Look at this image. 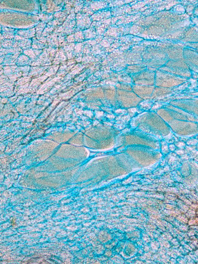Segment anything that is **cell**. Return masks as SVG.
<instances>
[{"mask_svg": "<svg viewBox=\"0 0 198 264\" xmlns=\"http://www.w3.org/2000/svg\"><path fill=\"white\" fill-rule=\"evenodd\" d=\"M55 29H56V27H54V26H49L47 25V27L43 31L42 35L41 36L44 37H47L49 36H50L51 34H53V31Z\"/></svg>", "mask_w": 198, "mask_h": 264, "instance_id": "25", "label": "cell"}, {"mask_svg": "<svg viewBox=\"0 0 198 264\" xmlns=\"http://www.w3.org/2000/svg\"><path fill=\"white\" fill-rule=\"evenodd\" d=\"M31 63H32V60H30V58L24 54H20L16 61V64L18 67L30 65Z\"/></svg>", "mask_w": 198, "mask_h": 264, "instance_id": "11", "label": "cell"}, {"mask_svg": "<svg viewBox=\"0 0 198 264\" xmlns=\"http://www.w3.org/2000/svg\"><path fill=\"white\" fill-rule=\"evenodd\" d=\"M32 49H38V50H44L45 49L49 47L48 44H46L43 42H41L39 40H38L36 37L32 38Z\"/></svg>", "mask_w": 198, "mask_h": 264, "instance_id": "14", "label": "cell"}, {"mask_svg": "<svg viewBox=\"0 0 198 264\" xmlns=\"http://www.w3.org/2000/svg\"><path fill=\"white\" fill-rule=\"evenodd\" d=\"M30 80H31V77H30V76H23V77L20 78L18 80V81H17L15 82V85L16 86H22V85H24V84H27V83H28V82H27L26 81H27L30 82Z\"/></svg>", "mask_w": 198, "mask_h": 264, "instance_id": "26", "label": "cell"}, {"mask_svg": "<svg viewBox=\"0 0 198 264\" xmlns=\"http://www.w3.org/2000/svg\"><path fill=\"white\" fill-rule=\"evenodd\" d=\"M1 36H2L5 39L13 40L15 36V33L10 32H1Z\"/></svg>", "mask_w": 198, "mask_h": 264, "instance_id": "28", "label": "cell"}, {"mask_svg": "<svg viewBox=\"0 0 198 264\" xmlns=\"http://www.w3.org/2000/svg\"><path fill=\"white\" fill-rule=\"evenodd\" d=\"M115 40V38L110 37V36H104L103 40H102L101 42L99 44L103 47L104 48H109L112 46V44L114 43Z\"/></svg>", "mask_w": 198, "mask_h": 264, "instance_id": "17", "label": "cell"}, {"mask_svg": "<svg viewBox=\"0 0 198 264\" xmlns=\"http://www.w3.org/2000/svg\"><path fill=\"white\" fill-rule=\"evenodd\" d=\"M76 22L77 29L78 31H80L84 30L90 28L93 22L90 17L87 16L83 15L82 13L80 12L76 15Z\"/></svg>", "mask_w": 198, "mask_h": 264, "instance_id": "1", "label": "cell"}, {"mask_svg": "<svg viewBox=\"0 0 198 264\" xmlns=\"http://www.w3.org/2000/svg\"><path fill=\"white\" fill-rule=\"evenodd\" d=\"M100 109H101V110H102L103 111H104V112H107V113H110V114H112L113 109H112V108H111V107H106V106H100Z\"/></svg>", "mask_w": 198, "mask_h": 264, "instance_id": "32", "label": "cell"}, {"mask_svg": "<svg viewBox=\"0 0 198 264\" xmlns=\"http://www.w3.org/2000/svg\"><path fill=\"white\" fill-rule=\"evenodd\" d=\"M16 29H11V28H7V27L1 26V32H10V33H15Z\"/></svg>", "mask_w": 198, "mask_h": 264, "instance_id": "30", "label": "cell"}, {"mask_svg": "<svg viewBox=\"0 0 198 264\" xmlns=\"http://www.w3.org/2000/svg\"><path fill=\"white\" fill-rule=\"evenodd\" d=\"M43 53V50L34 49H29L24 50L23 54H25L26 56L29 57L32 62L37 60V58L40 56V54Z\"/></svg>", "mask_w": 198, "mask_h": 264, "instance_id": "7", "label": "cell"}, {"mask_svg": "<svg viewBox=\"0 0 198 264\" xmlns=\"http://www.w3.org/2000/svg\"><path fill=\"white\" fill-rule=\"evenodd\" d=\"M112 12H111L109 9H107L95 12L94 13V15L91 16L90 18H91L92 22H95V21H96V22H99V21L102 20L110 19L112 18Z\"/></svg>", "mask_w": 198, "mask_h": 264, "instance_id": "3", "label": "cell"}, {"mask_svg": "<svg viewBox=\"0 0 198 264\" xmlns=\"http://www.w3.org/2000/svg\"><path fill=\"white\" fill-rule=\"evenodd\" d=\"M104 36H100V35H97L95 38H93L92 40H86L84 41V44L86 45H89V46H96L97 44H99L100 42H101L102 40H103L104 38Z\"/></svg>", "mask_w": 198, "mask_h": 264, "instance_id": "21", "label": "cell"}, {"mask_svg": "<svg viewBox=\"0 0 198 264\" xmlns=\"http://www.w3.org/2000/svg\"><path fill=\"white\" fill-rule=\"evenodd\" d=\"M25 39H27V38H23L22 36L18 35V34H15V38H14V40L16 41H18V42H19V41H23Z\"/></svg>", "mask_w": 198, "mask_h": 264, "instance_id": "33", "label": "cell"}, {"mask_svg": "<svg viewBox=\"0 0 198 264\" xmlns=\"http://www.w3.org/2000/svg\"><path fill=\"white\" fill-rule=\"evenodd\" d=\"M15 33L23 38H25L27 39H32L33 38L36 37V29H16Z\"/></svg>", "mask_w": 198, "mask_h": 264, "instance_id": "6", "label": "cell"}, {"mask_svg": "<svg viewBox=\"0 0 198 264\" xmlns=\"http://www.w3.org/2000/svg\"><path fill=\"white\" fill-rule=\"evenodd\" d=\"M38 16H39V18L41 21V22L46 23L47 24L54 20V15H53V14L41 12L38 13Z\"/></svg>", "mask_w": 198, "mask_h": 264, "instance_id": "16", "label": "cell"}, {"mask_svg": "<svg viewBox=\"0 0 198 264\" xmlns=\"http://www.w3.org/2000/svg\"><path fill=\"white\" fill-rule=\"evenodd\" d=\"M38 78V81H39L40 82H44V81H46L47 78H48V76H46V75H44V76H40V77H38V78Z\"/></svg>", "mask_w": 198, "mask_h": 264, "instance_id": "38", "label": "cell"}, {"mask_svg": "<svg viewBox=\"0 0 198 264\" xmlns=\"http://www.w3.org/2000/svg\"><path fill=\"white\" fill-rule=\"evenodd\" d=\"M75 43H82L85 41V38L83 33V30L78 31L74 34Z\"/></svg>", "mask_w": 198, "mask_h": 264, "instance_id": "22", "label": "cell"}, {"mask_svg": "<svg viewBox=\"0 0 198 264\" xmlns=\"http://www.w3.org/2000/svg\"><path fill=\"white\" fill-rule=\"evenodd\" d=\"M1 47L5 49H10L18 47V42L15 40L5 39L1 41Z\"/></svg>", "mask_w": 198, "mask_h": 264, "instance_id": "12", "label": "cell"}, {"mask_svg": "<svg viewBox=\"0 0 198 264\" xmlns=\"http://www.w3.org/2000/svg\"><path fill=\"white\" fill-rule=\"evenodd\" d=\"M83 33H84L85 41L92 40L97 36L95 29L92 28V27H90V28L88 29L83 30Z\"/></svg>", "mask_w": 198, "mask_h": 264, "instance_id": "15", "label": "cell"}, {"mask_svg": "<svg viewBox=\"0 0 198 264\" xmlns=\"http://www.w3.org/2000/svg\"><path fill=\"white\" fill-rule=\"evenodd\" d=\"M23 76V73L22 72H16L15 73H12L11 75H9L7 76L9 77L10 81H11L14 82H16L17 79L20 78L21 76Z\"/></svg>", "mask_w": 198, "mask_h": 264, "instance_id": "27", "label": "cell"}, {"mask_svg": "<svg viewBox=\"0 0 198 264\" xmlns=\"http://www.w3.org/2000/svg\"><path fill=\"white\" fill-rule=\"evenodd\" d=\"M81 13H82L83 15H86L87 16L91 17V16H93V15H94L95 12L93 11V10L91 9V7L89 6V5H85V3H84V7H83V9L82 10Z\"/></svg>", "mask_w": 198, "mask_h": 264, "instance_id": "23", "label": "cell"}, {"mask_svg": "<svg viewBox=\"0 0 198 264\" xmlns=\"http://www.w3.org/2000/svg\"><path fill=\"white\" fill-rule=\"evenodd\" d=\"M49 66H31L29 76H34V78H38L46 73Z\"/></svg>", "mask_w": 198, "mask_h": 264, "instance_id": "5", "label": "cell"}, {"mask_svg": "<svg viewBox=\"0 0 198 264\" xmlns=\"http://www.w3.org/2000/svg\"><path fill=\"white\" fill-rule=\"evenodd\" d=\"M8 102H9V98H7V97H5V98H1V104H5V103L7 104Z\"/></svg>", "mask_w": 198, "mask_h": 264, "instance_id": "39", "label": "cell"}, {"mask_svg": "<svg viewBox=\"0 0 198 264\" xmlns=\"http://www.w3.org/2000/svg\"><path fill=\"white\" fill-rule=\"evenodd\" d=\"M84 47V43H76L75 47V49H74V57L75 58L76 57V55L80 53H82V50L83 48Z\"/></svg>", "mask_w": 198, "mask_h": 264, "instance_id": "24", "label": "cell"}, {"mask_svg": "<svg viewBox=\"0 0 198 264\" xmlns=\"http://www.w3.org/2000/svg\"><path fill=\"white\" fill-rule=\"evenodd\" d=\"M30 65H26V66H22V67H18L16 69L17 72H22L23 73H24L30 72Z\"/></svg>", "mask_w": 198, "mask_h": 264, "instance_id": "29", "label": "cell"}, {"mask_svg": "<svg viewBox=\"0 0 198 264\" xmlns=\"http://www.w3.org/2000/svg\"><path fill=\"white\" fill-rule=\"evenodd\" d=\"M105 116H106V117H107V118H110L111 119H115V117L114 115H113V113H112V114H110V113L107 114V113H105Z\"/></svg>", "mask_w": 198, "mask_h": 264, "instance_id": "40", "label": "cell"}, {"mask_svg": "<svg viewBox=\"0 0 198 264\" xmlns=\"http://www.w3.org/2000/svg\"><path fill=\"white\" fill-rule=\"evenodd\" d=\"M47 24L46 23L44 22H40L39 23H38L37 25L35 27L36 29V38H39L42 35V33L43 31L44 30V29H46V27H47Z\"/></svg>", "mask_w": 198, "mask_h": 264, "instance_id": "19", "label": "cell"}, {"mask_svg": "<svg viewBox=\"0 0 198 264\" xmlns=\"http://www.w3.org/2000/svg\"><path fill=\"white\" fill-rule=\"evenodd\" d=\"M60 65H53L52 66H49L47 71L45 73V75L49 76H52L53 75H56L58 71Z\"/></svg>", "mask_w": 198, "mask_h": 264, "instance_id": "20", "label": "cell"}, {"mask_svg": "<svg viewBox=\"0 0 198 264\" xmlns=\"http://www.w3.org/2000/svg\"><path fill=\"white\" fill-rule=\"evenodd\" d=\"M20 56V55H19ZM18 55H5V60L3 62V66H7V65H15L16 64V61L18 58Z\"/></svg>", "mask_w": 198, "mask_h": 264, "instance_id": "13", "label": "cell"}, {"mask_svg": "<svg viewBox=\"0 0 198 264\" xmlns=\"http://www.w3.org/2000/svg\"><path fill=\"white\" fill-rule=\"evenodd\" d=\"M170 149H171V150H175V148H176L175 147H174V145H170Z\"/></svg>", "mask_w": 198, "mask_h": 264, "instance_id": "42", "label": "cell"}, {"mask_svg": "<svg viewBox=\"0 0 198 264\" xmlns=\"http://www.w3.org/2000/svg\"><path fill=\"white\" fill-rule=\"evenodd\" d=\"M9 81H10V80H9L8 76H7V75H5L4 74L1 75V85L5 84V83L9 82Z\"/></svg>", "mask_w": 198, "mask_h": 264, "instance_id": "31", "label": "cell"}, {"mask_svg": "<svg viewBox=\"0 0 198 264\" xmlns=\"http://www.w3.org/2000/svg\"><path fill=\"white\" fill-rule=\"evenodd\" d=\"M130 5H126L121 7H115L112 9H109V10L112 12V17H119L124 15L125 13L130 14L131 11H130Z\"/></svg>", "mask_w": 198, "mask_h": 264, "instance_id": "4", "label": "cell"}, {"mask_svg": "<svg viewBox=\"0 0 198 264\" xmlns=\"http://www.w3.org/2000/svg\"><path fill=\"white\" fill-rule=\"evenodd\" d=\"M85 5L91 7V9L95 12L107 9L108 7V1H85Z\"/></svg>", "mask_w": 198, "mask_h": 264, "instance_id": "2", "label": "cell"}, {"mask_svg": "<svg viewBox=\"0 0 198 264\" xmlns=\"http://www.w3.org/2000/svg\"><path fill=\"white\" fill-rule=\"evenodd\" d=\"M115 113H116L117 115H120V114H126L127 112L126 110H117L116 111H115Z\"/></svg>", "mask_w": 198, "mask_h": 264, "instance_id": "36", "label": "cell"}, {"mask_svg": "<svg viewBox=\"0 0 198 264\" xmlns=\"http://www.w3.org/2000/svg\"><path fill=\"white\" fill-rule=\"evenodd\" d=\"M102 104L104 106H105L106 107H112V104H110V101H108V100H106V99H102Z\"/></svg>", "mask_w": 198, "mask_h": 264, "instance_id": "34", "label": "cell"}, {"mask_svg": "<svg viewBox=\"0 0 198 264\" xmlns=\"http://www.w3.org/2000/svg\"><path fill=\"white\" fill-rule=\"evenodd\" d=\"M82 58L83 57H75V60L76 62H81L82 61Z\"/></svg>", "mask_w": 198, "mask_h": 264, "instance_id": "41", "label": "cell"}, {"mask_svg": "<svg viewBox=\"0 0 198 264\" xmlns=\"http://www.w3.org/2000/svg\"><path fill=\"white\" fill-rule=\"evenodd\" d=\"M18 95H15L14 96H12V97H10V98H9V102H8V103H11V104H12V103H14V102H15L16 101L17 99H18Z\"/></svg>", "mask_w": 198, "mask_h": 264, "instance_id": "35", "label": "cell"}, {"mask_svg": "<svg viewBox=\"0 0 198 264\" xmlns=\"http://www.w3.org/2000/svg\"><path fill=\"white\" fill-rule=\"evenodd\" d=\"M67 57L66 56V54L64 50L63 47H60L59 50L58 51L56 56L54 57V61H53V64L59 65L60 63L62 64V62L65 61H67Z\"/></svg>", "mask_w": 198, "mask_h": 264, "instance_id": "8", "label": "cell"}, {"mask_svg": "<svg viewBox=\"0 0 198 264\" xmlns=\"http://www.w3.org/2000/svg\"><path fill=\"white\" fill-rule=\"evenodd\" d=\"M76 60L75 59H71V60H69L68 61H67V65H75L76 64Z\"/></svg>", "mask_w": 198, "mask_h": 264, "instance_id": "37", "label": "cell"}, {"mask_svg": "<svg viewBox=\"0 0 198 264\" xmlns=\"http://www.w3.org/2000/svg\"><path fill=\"white\" fill-rule=\"evenodd\" d=\"M23 53V50L20 47L5 49L1 47V56H5V55H20Z\"/></svg>", "mask_w": 198, "mask_h": 264, "instance_id": "9", "label": "cell"}, {"mask_svg": "<svg viewBox=\"0 0 198 264\" xmlns=\"http://www.w3.org/2000/svg\"><path fill=\"white\" fill-rule=\"evenodd\" d=\"M32 39H25L23 41H19L18 47H20L23 51L29 49H31V47H32Z\"/></svg>", "mask_w": 198, "mask_h": 264, "instance_id": "18", "label": "cell"}, {"mask_svg": "<svg viewBox=\"0 0 198 264\" xmlns=\"http://www.w3.org/2000/svg\"><path fill=\"white\" fill-rule=\"evenodd\" d=\"M58 36H59V33H57V34H52L50 36L47 37V44L49 47L53 48L60 47V44H59V41H58Z\"/></svg>", "mask_w": 198, "mask_h": 264, "instance_id": "10", "label": "cell"}]
</instances>
